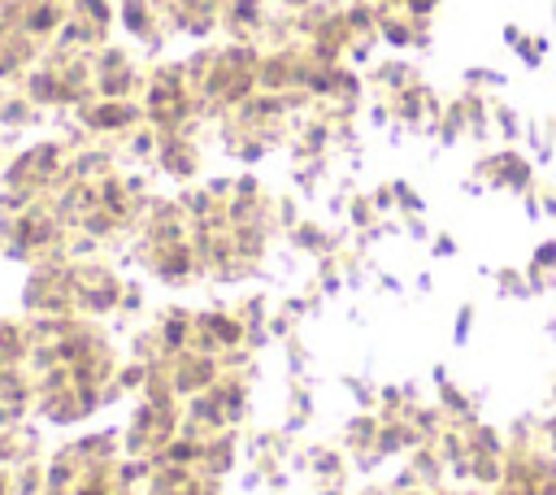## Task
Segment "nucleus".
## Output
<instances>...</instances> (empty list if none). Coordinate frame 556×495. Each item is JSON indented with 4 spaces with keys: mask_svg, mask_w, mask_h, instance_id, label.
I'll return each mask as SVG.
<instances>
[{
    "mask_svg": "<svg viewBox=\"0 0 556 495\" xmlns=\"http://www.w3.org/2000/svg\"><path fill=\"white\" fill-rule=\"evenodd\" d=\"M369 200H374L378 217H391V213H395V195H391V182H378V187H369Z\"/></svg>",
    "mask_w": 556,
    "mask_h": 495,
    "instance_id": "nucleus-26",
    "label": "nucleus"
},
{
    "mask_svg": "<svg viewBox=\"0 0 556 495\" xmlns=\"http://www.w3.org/2000/svg\"><path fill=\"white\" fill-rule=\"evenodd\" d=\"M413 287H417V295H430V291H434V274H430V269H421V274L413 278Z\"/></svg>",
    "mask_w": 556,
    "mask_h": 495,
    "instance_id": "nucleus-37",
    "label": "nucleus"
},
{
    "mask_svg": "<svg viewBox=\"0 0 556 495\" xmlns=\"http://www.w3.org/2000/svg\"><path fill=\"white\" fill-rule=\"evenodd\" d=\"M539 200H543V221H556V187H539Z\"/></svg>",
    "mask_w": 556,
    "mask_h": 495,
    "instance_id": "nucleus-35",
    "label": "nucleus"
},
{
    "mask_svg": "<svg viewBox=\"0 0 556 495\" xmlns=\"http://www.w3.org/2000/svg\"><path fill=\"white\" fill-rule=\"evenodd\" d=\"M473 178L486 187V191H508V195H521L534 187V161L521 152V148H495V152H482L473 161Z\"/></svg>",
    "mask_w": 556,
    "mask_h": 495,
    "instance_id": "nucleus-1",
    "label": "nucleus"
},
{
    "mask_svg": "<svg viewBox=\"0 0 556 495\" xmlns=\"http://www.w3.org/2000/svg\"><path fill=\"white\" fill-rule=\"evenodd\" d=\"M517 200H521V213H526V221H543V200H539V182H534L530 191H521Z\"/></svg>",
    "mask_w": 556,
    "mask_h": 495,
    "instance_id": "nucleus-27",
    "label": "nucleus"
},
{
    "mask_svg": "<svg viewBox=\"0 0 556 495\" xmlns=\"http://www.w3.org/2000/svg\"><path fill=\"white\" fill-rule=\"evenodd\" d=\"M343 447H348L352 456H361V452H374V447H378V412H365V408H356V412L343 421Z\"/></svg>",
    "mask_w": 556,
    "mask_h": 495,
    "instance_id": "nucleus-8",
    "label": "nucleus"
},
{
    "mask_svg": "<svg viewBox=\"0 0 556 495\" xmlns=\"http://www.w3.org/2000/svg\"><path fill=\"white\" fill-rule=\"evenodd\" d=\"M408 408L413 404L404 399V386L400 382H382L378 386V408H374L378 417H408Z\"/></svg>",
    "mask_w": 556,
    "mask_h": 495,
    "instance_id": "nucleus-19",
    "label": "nucleus"
},
{
    "mask_svg": "<svg viewBox=\"0 0 556 495\" xmlns=\"http://www.w3.org/2000/svg\"><path fill=\"white\" fill-rule=\"evenodd\" d=\"M552 26H556V4H552Z\"/></svg>",
    "mask_w": 556,
    "mask_h": 495,
    "instance_id": "nucleus-41",
    "label": "nucleus"
},
{
    "mask_svg": "<svg viewBox=\"0 0 556 495\" xmlns=\"http://www.w3.org/2000/svg\"><path fill=\"white\" fill-rule=\"evenodd\" d=\"M491 126L500 130V139H504V143H517L526 122H521V113H517L513 104H504V100H491Z\"/></svg>",
    "mask_w": 556,
    "mask_h": 495,
    "instance_id": "nucleus-15",
    "label": "nucleus"
},
{
    "mask_svg": "<svg viewBox=\"0 0 556 495\" xmlns=\"http://www.w3.org/2000/svg\"><path fill=\"white\" fill-rule=\"evenodd\" d=\"M200 347L204 352H230V347H243V317L239 313H204L200 317Z\"/></svg>",
    "mask_w": 556,
    "mask_h": 495,
    "instance_id": "nucleus-3",
    "label": "nucleus"
},
{
    "mask_svg": "<svg viewBox=\"0 0 556 495\" xmlns=\"http://www.w3.org/2000/svg\"><path fill=\"white\" fill-rule=\"evenodd\" d=\"M539 434H543V447H547V452H556V408H552V412H543Z\"/></svg>",
    "mask_w": 556,
    "mask_h": 495,
    "instance_id": "nucleus-32",
    "label": "nucleus"
},
{
    "mask_svg": "<svg viewBox=\"0 0 556 495\" xmlns=\"http://www.w3.org/2000/svg\"><path fill=\"white\" fill-rule=\"evenodd\" d=\"M547 399H552V404H556V373H552V391H547Z\"/></svg>",
    "mask_w": 556,
    "mask_h": 495,
    "instance_id": "nucleus-39",
    "label": "nucleus"
},
{
    "mask_svg": "<svg viewBox=\"0 0 556 495\" xmlns=\"http://www.w3.org/2000/svg\"><path fill=\"white\" fill-rule=\"evenodd\" d=\"M369 82H374L378 91L395 96V91H404V87L421 82V74H417V65H408L404 56H387V61H378V65L369 69Z\"/></svg>",
    "mask_w": 556,
    "mask_h": 495,
    "instance_id": "nucleus-6",
    "label": "nucleus"
},
{
    "mask_svg": "<svg viewBox=\"0 0 556 495\" xmlns=\"http://www.w3.org/2000/svg\"><path fill=\"white\" fill-rule=\"evenodd\" d=\"M434 404L443 408V417H447L452 426H473V421H482V395H469L456 378H447V382L434 386Z\"/></svg>",
    "mask_w": 556,
    "mask_h": 495,
    "instance_id": "nucleus-4",
    "label": "nucleus"
},
{
    "mask_svg": "<svg viewBox=\"0 0 556 495\" xmlns=\"http://www.w3.org/2000/svg\"><path fill=\"white\" fill-rule=\"evenodd\" d=\"M500 39H504V43H508V48H517V43H521V39H526V30H521V26H517V22H504V30H500Z\"/></svg>",
    "mask_w": 556,
    "mask_h": 495,
    "instance_id": "nucleus-36",
    "label": "nucleus"
},
{
    "mask_svg": "<svg viewBox=\"0 0 556 495\" xmlns=\"http://www.w3.org/2000/svg\"><path fill=\"white\" fill-rule=\"evenodd\" d=\"M265 326H269V339H274V343H282L291 330H300V321H295V317H287L278 304L269 308V321H265Z\"/></svg>",
    "mask_w": 556,
    "mask_h": 495,
    "instance_id": "nucleus-25",
    "label": "nucleus"
},
{
    "mask_svg": "<svg viewBox=\"0 0 556 495\" xmlns=\"http://www.w3.org/2000/svg\"><path fill=\"white\" fill-rule=\"evenodd\" d=\"M265 187H261V178L256 174H239L235 178V195H261Z\"/></svg>",
    "mask_w": 556,
    "mask_h": 495,
    "instance_id": "nucleus-33",
    "label": "nucleus"
},
{
    "mask_svg": "<svg viewBox=\"0 0 556 495\" xmlns=\"http://www.w3.org/2000/svg\"><path fill=\"white\" fill-rule=\"evenodd\" d=\"M369 122H374V126H391V100L369 104Z\"/></svg>",
    "mask_w": 556,
    "mask_h": 495,
    "instance_id": "nucleus-34",
    "label": "nucleus"
},
{
    "mask_svg": "<svg viewBox=\"0 0 556 495\" xmlns=\"http://www.w3.org/2000/svg\"><path fill=\"white\" fill-rule=\"evenodd\" d=\"M317 404H313V378H287V399H282V430L300 434L313 421Z\"/></svg>",
    "mask_w": 556,
    "mask_h": 495,
    "instance_id": "nucleus-5",
    "label": "nucleus"
},
{
    "mask_svg": "<svg viewBox=\"0 0 556 495\" xmlns=\"http://www.w3.org/2000/svg\"><path fill=\"white\" fill-rule=\"evenodd\" d=\"M547 48H552V43H547V35H526L513 52L521 56V65H526V69H539V65H543V56H547Z\"/></svg>",
    "mask_w": 556,
    "mask_h": 495,
    "instance_id": "nucleus-22",
    "label": "nucleus"
},
{
    "mask_svg": "<svg viewBox=\"0 0 556 495\" xmlns=\"http://www.w3.org/2000/svg\"><path fill=\"white\" fill-rule=\"evenodd\" d=\"M308 278L317 282V291H321L326 300H334V295H343V291H348V287H343V261H339V252H326V256H317Z\"/></svg>",
    "mask_w": 556,
    "mask_h": 495,
    "instance_id": "nucleus-10",
    "label": "nucleus"
},
{
    "mask_svg": "<svg viewBox=\"0 0 556 495\" xmlns=\"http://www.w3.org/2000/svg\"><path fill=\"white\" fill-rule=\"evenodd\" d=\"M539 421H543V412H517L513 421H508V434H504V443L508 447H539L543 443V434H539Z\"/></svg>",
    "mask_w": 556,
    "mask_h": 495,
    "instance_id": "nucleus-13",
    "label": "nucleus"
},
{
    "mask_svg": "<svg viewBox=\"0 0 556 495\" xmlns=\"http://www.w3.org/2000/svg\"><path fill=\"white\" fill-rule=\"evenodd\" d=\"M343 213H348V230H369V226L378 221V208H374L369 191H352Z\"/></svg>",
    "mask_w": 556,
    "mask_h": 495,
    "instance_id": "nucleus-17",
    "label": "nucleus"
},
{
    "mask_svg": "<svg viewBox=\"0 0 556 495\" xmlns=\"http://www.w3.org/2000/svg\"><path fill=\"white\" fill-rule=\"evenodd\" d=\"M473 317H478V304L473 300H460L456 304V317H452V347H465L473 339Z\"/></svg>",
    "mask_w": 556,
    "mask_h": 495,
    "instance_id": "nucleus-20",
    "label": "nucleus"
},
{
    "mask_svg": "<svg viewBox=\"0 0 556 495\" xmlns=\"http://www.w3.org/2000/svg\"><path fill=\"white\" fill-rule=\"evenodd\" d=\"M208 391L222 399V412H226V421H230V426L248 417V378H243V373H235V369H230V373H222Z\"/></svg>",
    "mask_w": 556,
    "mask_h": 495,
    "instance_id": "nucleus-7",
    "label": "nucleus"
},
{
    "mask_svg": "<svg viewBox=\"0 0 556 495\" xmlns=\"http://www.w3.org/2000/svg\"><path fill=\"white\" fill-rule=\"evenodd\" d=\"M460 78H465V87H473V91H482V87H504V82H508V74L486 69V65H469Z\"/></svg>",
    "mask_w": 556,
    "mask_h": 495,
    "instance_id": "nucleus-23",
    "label": "nucleus"
},
{
    "mask_svg": "<svg viewBox=\"0 0 556 495\" xmlns=\"http://www.w3.org/2000/svg\"><path fill=\"white\" fill-rule=\"evenodd\" d=\"M326 169H330V152H326V156H313V161H300V165H291V182H295V195H317V187H321Z\"/></svg>",
    "mask_w": 556,
    "mask_h": 495,
    "instance_id": "nucleus-11",
    "label": "nucleus"
},
{
    "mask_svg": "<svg viewBox=\"0 0 556 495\" xmlns=\"http://www.w3.org/2000/svg\"><path fill=\"white\" fill-rule=\"evenodd\" d=\"M478 274L486 282H495V295H504V300H534L530 287H526L521 265H478Z\"/></svg>",
    "mask_w": 556,
    "mask_h": 495,
    "instance_id": "nucleus-9",
    "label": "nucleus"
},
{
    "mask_svg": "<svg viewBox=\"0 0 556 495\" xmlns=\"http://www.w3.org/2000/svg\"><path fill=\"white\" fill-rule=\"evenodd\" d=\"M304 460H313V473H317V478H334V482H343V473H348V465H343V456H339L334 447H308Z\"/></svg>",
    "mask_w": 556,
    "mask_h": 495,
    "instance_id": "nucleus-18",
    "label": "nucleus"
},
{
    "mask_svg": "<svg viewBox=\"0 0 556 495\" xmlns=\"http://www.w3.org/2000/svg\"><path fill=\"white\" fill-rule=\"evenodd\" d=\"M447 378H452V373H447V360H439V365H434V369H430V382H434V386H439V382H447Z\"/></svg>",
    "mask_w": 556,
    "mask_h": 495,
    "instance_id": "nucleus-38",
    "label": "nucleus"
},
{
    "mask_svg": "<svg viewBox=\"0 0 556 495\" xmlns=\"http://www.w3.org/2000/svg\"><path fill=\"white\" fill-rule=\"evenodd\" d=\"M339 386L352 395L356 408H365V412L378 408V382H374L369 373H339Z\"/></svg>",
    "mask_w": 556,
    "mask_h": 495,
    "instance_id": "nucleus-14",
    "label": "nucleus"
},
{
    "mask_svg": "<svg viewBox=\"0 0 556 495\" xmlns=\"http://www.w3.org/2000/svg\"><path fill=\"white\" fill-rule=\"evenodd\" d=\"M391 195H395V213L400 217H421L426 213V200L408 178H391Z\"/></svg>",
    "mask_w": 556,
    "mask_h": 495,
    "instance_id": "nucleus-16",
    "label": "nucleus"
},
{
    "mask_svg": "<svg viewBox=\"0 0 556 495\" xmlns=\"http://www.w3.org/2000/svg\"><path fill=\"white\" fill-rule=\"evenodd\" d=\"M282 369H287V378H308V365H313V356H308V343H304V334L300 330H291L282 343Z\"/></svg>",
    "mask_w": 556,
    "mask_h": 495,
    "instance_id": "nucleus-12",
    "label": "nucleus"
},
{
    "mask_svg": "<svg viewBox=\"0 0 556 495\" xmlns=\"http://www.w3.org/2000/svg\"><path fill=\"white\" fill-rule=\"evenodd\" d=\"M348 239H352L348 226H321L317 217H300V221L282 234V243H287L291 252L308 256V261H317V256H326V252H339Z\"/></svg>",
    "mask_w": 556,
    "mask_h": 495,
    "instance_id": "nucleus-2",
    "label": "nucleus"
},
{
    "mask_svg": "<svg viewBox=\"0 0 556 495\" xmlns=\"http://www.w3.org/2000/svg\"><path fill=\"white\" fill-rule=\"evenodd\" d=\"M321 495H339V491H334V486H326V491H321Z\"/></svg>",
    "mask_w": 556,
    "mask_h": 495,
    "instance_id": "nucleus-40",
    "label": "nucleus"
},
{
    "mask_svg": "<svg viewBox=\"0 0 556 495\" xmlns=\"http://www.w3.org/2000/svg\"><path fill=\"white\" fill-rule=\"evenodd\" d=\"M426 248H430V256H434V261H452V256L460 252V243H456V234H447V230H434Z\"/></svg>",
    "mask_w": 556,
    "mask_h": 495,
    "instance_id": "nucleus-24",
    "label": "nucleus"
},
{
    "mask_svg": "<svg viewBox=\"0 0 556 495\" xmlns=\"http://www.w3.org/2000/svg\"><path fill=\"white\" fill-rule=\"evenodd\" d=\"M274 217H278V234H287L304 213H300V195L295 191H282V195H274Z\"/></svg>",
    "mask_w": 556,
    "mask_h": 495,
    "instance_id": "nucleus-21",
    "label": "nucleus"
},
{
    "mask_svg": "<svg viewBox=\"0 0 556 495\" xmlns=\"http://www.w3.org/2000/svg\"><path fill=\"white\" fill-rule=\"evenodd\" d=\"M439 4H443V0H400V9H404L408 17H430Z\"/></svg>",
    "mask_w": 556,
    "mask_h": 495,
    "instance_id": "nucleus-31",
    "label": "nucleus"
},
{
    "mask_svg": "<svg viewBox=\"0 0 556 495\" xmlns=\"http://www.w3.org/2000/svg\"><path fill=\"white\" fill-rule=\"evenodd\" d=\"M374 287H378L382 295H404V282H400L391 269H374Z\"/></svg>",
    "mask_w": 556,
    "mask_h": 495,
    "instance_id": "nucleus-29",
    "label": "nucleus"
},
{
    "mask_svg": "<svg viewBox=\"0 0 556 495\" xmlns=\"http://www.w3.org/2000/svg\"><path fill=\"white\" fill-rule=\"evenodd\" d=\"M534 265H543V269H556V234H547L539 248H534V256H530Z\"/></svg>",
    "mask_w": 556,
    "mask_h": 495,
    "instance_id": "nucleus-30",
    "label": "nucleus"
},
{
    "mask_svg": "<svg viewBox=\"0 0 556 495\" xmlns=\"http://www.w3.org/2000/svg\"><path fill=\"white\" fill-rule=\"evenodd\" d=\"M404 221V239H413V243H430V226H426V217H400Z\"/></svg>",
    "mask_w": 556,
    "mask_h": 495,
    "instance_id": "nucleus-28",
    "label": "nucleus"
}]
</instances>
